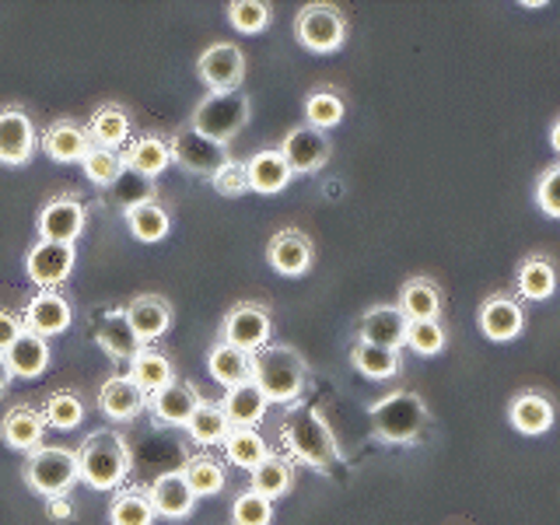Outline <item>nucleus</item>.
<instances>
[{"instance_id":"obj_1","label":"nucleus","mask_w":560,"mask_h":525,"mask_svg":"<svg viewBox=\"0 0 560 525\" xmlns=\"http://www.w3.org/2000/svg\"><path fill=\"white\" fill-rule=\"evenodd\" d=\"M280 442L288 445V459L326 472L332 463H340V448L332 442V431L319 410L312 407H288V417L280 420Z\"/></svg>"},{"instance_id":"obj_2","label":"nucleus","mask_w":560,"mask_h":525,"mask_svg":"<svg viewBox=\"0 0 560 525\" xmlns=\"http://www.w3.org/2000/svg\"><path fill=\"white\" fill-rule=\"evenodd\" d=\"M130 463L127 438L113 428L84 434L78 445V477L92 490H119V483L130 477Z\"/></svg>"},{"instance_id":"obj_3","label":"nucleus","mask_w":560,"mask_h":525,"mask_svg":"<svg viewBox=\"0 0 560 525\" xmlns=\"http://www.w3.org/2000/svg\"><path fill=\"white\" fill-rule=\"evenodd\" d=\"M253 382L277 407H294L308 385V364L288 343H270L253 354Z\"/></svg>"},{"instance_id":"obj_4","label":"nucleus","mask_w":560,"mask_h":525,"mask_svg":"<svg viewBox=\"0 0 560 525\" xmlns=\"http://www.w3.org/2000/svg\"><path fill=\"white\" fill-rule=\"evenodd\" d=\"M372 417V434L382 445H413L428 424V402L410 389H396L385 399H375L368 407Z\"/></svg>"},{"instance_id":"obj_5","label":"nucleus","mask_w":560,"mask_h":525,"mask_svg":"<svg viewBox=\"0 0 560 525\" xmlns=\"http://www.w3.org/2000/svg\"><path fill=\"white\" fill-rule=\"evenodd\" d=\"M249 116H253V102L245 92H207L197 102L186 127L228 148L242 133L245 122H249Z\"/></svg>"},{"instance_id":"obj_6","label":"nucleus","mask_w":560,"mask_h":525,"mask_svg":"<svg viewBox=\"0 0 560 525\" xmlns=\"http://www.w3.org/2000/svg\"><path fill=\"white\" fill-rule=\"evenodd\" d=\"M22 480L32 494H39L46 501L52 498H67L70 487H74L78 477V452L60 448V445H43L32 455H25L22 463Z\"/></svg>"},{"instance_id":"obj_7","label":"nucleus","mask_w":560,"mask_h":525,"mask_svg":"<svg viewBox=\"0 0 560 525\" xmlns=\"http://www.w3.org/2000/svg\"><path fill=\"white\" fill-rule=\"evenodd\" d=\"M294 35L308 52L329 57L347 43V14L337 4H305L294 14Z\"/></svg>"},{"instance_id":"obj_8","label":"nucleus","mask_w":560,"mask_h":525,"mask_svg":"<svg viewBox=\"0 0 560 525\" xmlns=\"http://www.w3.org/2000/svg\"><path fill=\"white\" fill-rule=\"evenodd\" d=\"M270 337H273L270 308L259 305V302H238V305H232L224 312L218 340L245 350V354H259L262 347H270Z\"/></svg>"},{"instance_id":"obj_9","label":"nucleus","mask_w":560,"mask_h":525,"mask_svg":"<svg viewBox=\"0 0 560 525\" xmlns=\"http://www.w3.org/2000/svg\"><path fill=\"white\" fill-rule=\"evenodd\" d=\"M88 224V207L78 192H57L49 197L39 214H35V235L43 242H63V245H74Z\"/></svg>"},{"instance_id":"obj_10","label":"nucleus","mask_w":560,"mask_h":525,"mask_svg":"<svg viewBox=\"0 0 560 525\" xmlns=\"http://www.w3.org/2000/svg\"><path fill=\"white\" fill-rule=\"evenodd\" d=\"M74 262H78V245L35 238L25 253V273L39 291H60L67 284V277L74 273Z\"/></svg>"},{"instance_id":"obj_11","label":"nucleus","mask_w":560,"mask_h":525,"mask_svg":"<svg viewBox=\"0 0 560 525\" xmlns=\"http://www.w3.org/2000/svg\"><path fill=\"white\" fill-rule=\"evenodd\" d=\"M525 323H529V315H525V305L518 302L515 294L508 291H494L487 294L480 308H477V326L480 332L490 340V343H512L525 332Z\"/></svg>"},{"instance_id":"obj_12","label":"nucleus","mask_w":560,"mask_h":525,"mask_svg":"<svg viewBox=\"0 0 560 525\" xmlns=\"http://www.w3.org/2000/svg\"><path fill=\"white\" fill-rule=\"evenodd\" d=\"M35 148H39V133L28 109L22 105H0V165L22 168L32 162Z\"/></svg>"},{"instance_id":"obj_13","label":"nucleus","mask_w":560,"mask_h":525,"mask_svg":"<svg viewBox=\"0 0 560 525\" xmlns=\"http://www.w3.org/2000/svg\"><path fill=\"white\" fill-rule=\"evenodd\" d=\"M197 74L207 92H242L245 81V52L235 43H214L200 52Z\"/></svg>"},{"instance_id":"obj_14","label":"nucleus","mask_w":560,"mask_h":525,"mask_svg":"<svg viewBox=\"0 0 560 525\" xmlns=\"http://www.w3.org/2000/svg\"><path fill=\"white\" fill-rule=\"evenodd\" d=\"M168 148H172V162L179 165L183 172H189V175H207V179L228 162V158H232L224 144H214V140H207L203 133L189 130V127L175 130L168 137Z\"/></svg>"},{"instance_id":"obj_15","label":"nucleus","mask_w":560,"mask_h":525,"mask_svg":"<svg viewBox=\"0 0 560 525\" xmlns=\"http://www.w3.org/2000/svg\"><path fill=\"white\" fill-rule=\"evenodd\" d=\"M203 396L197 393V385L186 378H172L165 389L151 393L148 399V413L158 428H186L192 413L200 410Z\"/></svg>"},{"instance_id":"obj_16","label":"nucleus","mask_w":560,"mask_h":525,"mask_svg":"<svg viewBox=\"0 0 560 525\" xmlns=\"http://www.w3.org/2000/svg\"><path fill=\"white\" fill-rule=\"evenodd\" d=\"M92 148L95 144L88 137V127H81L78 119H57L39 133V151L57 165H84Z\"/></svg>"},{"instance_id":"obj_17","label":"nucleus","mask_w":560,"mask_h":525,"mask_svg":"<svg viewBox=\"0 0 560 525\" xmlns=\"http://www.w3.org/2000/svg\"><path fill=\"white\" fill-rule=\"evenodd\" d=\"M280 154L288 158V165L294 175H312L326 168L329 154H332V144H329V133L323 130H312V127H291L280 140Z\"/></svg>"},{"instance_id":"obj_18","label":"nucleus","mask_w":560,"mask_h":525,"mask_svg":"<svg viewBox=\"0 0 560 525\" xmlns=\"http://www.w3.org/2000/svg\"><path fill=\"white\" fill-rule=\"evenodd\" d=\"M22 323L28 332H35V337H63V332L70 329V323H74V308H70V302L60 294V291H39L28 298V305L22 312Z\"/></svg>"},{"instance_id":"obj_19","label":"nucleus","mask_w":560,"mask_h":525,"mask_svg":"<svg viewBox=\"0 0 560 525\" xmlns=\"http://www.w3.org/2000/svg\"><path fill=\"white\" fill-rule=\"evenodd\" d=\"M148 393L140 389V385L130 378V375H113V378H105L102 385H98V396H95V402H98V410L109 417V420H116V424H130V420H137L140 413L148 410Z\"/></svg>"},{"instance_id":"obj_20","label":"nucleus","mask_w":560,"mask_h":525,"mask_svg":"<svg viewBox=\"0 0 560 525\" xmlns=\"http://www.w3.org/2000/svg\"><path fill=\"white\" fill-rule=\"evenodd\" d=\"M407 329H410V319L399 312V305H372L358 319V340L372 347L402 350L407 347Z\"/></svg>"},{"instance_id":"obj_21","label":"nucleus","mask_w":560,"mask_h":525,"mask_svg":"<svg viewBox=\"0 0 560 525\" xmlns=\"http://www.w3.org/2000/svg\"><path fill=\"white\" fill-rule=\"evenodd\" d=\"M553 420H557V407L542 389H522L508 402V424L525 438L547 434L553 428Z\"/></svg>"},{"instance_id":"obj_22","label":"nucleus","mask_w":560,"mask_h":525,"mask_svg":"<svg viewBox=\"0 0 560 525\" xmlns=\"http://www.w3.org/2000/svg\"><path fill=\"white\" fill-rule=\"evenodd\" d=\"M312 259H315V245L298 228H280L267 245V262L280 277H305L312 270Z\"/></svg>"},{"instance_id":"obj_23","label":"nucleus","mask_w":560,"mask_h":525,"mask_svg":"<svg viewBox=\"0 0 560 525\" xmlns=\"http://www.w3.org/2000/svg\"><path fill=\"white\" fill-rule=\"evenodd\" d=\"M122 315H127V323L133 326L137 340L144 343V347H154L172 329V305L165 302L162 294H137V298H130V302L122 305Z\"/></svg>"},{"instance_id":"obj_24","label":"nucleus","mask_w":560,"mask_h":525,"mask_svg":"<svg viewBox=\"0 0 560 525\" xmlns=\"http://www.w3.org/2000/svg\"><path fill=\"white\" fill-rule=\"evenodd\" d=\"M151 494V504H154V515L158 518H168V522H186L192 515V508H197V494H192V487L186 483L183 469H168L162 477H154V483L148 487Z\"/></svg>"},{"instance_id":"obj_25","label":"nucleus","mask_w":560,"mask_h":525,"mask_svg":"<svg viewBox=\"0 0 560 525\" xmlns=\"http://www.w3.org/2000/svg\"><path fill=\"white\" fill-rule=\"evenodd\" d=\"M0 438H4V445L11 452L32 455L35 448H43L46 420L35 407H28V402H18V407H11L4 413V420H0Z\"/></svg>"},{"instance_id":"obj_26","label":"nucleus","mask_w":560,"mask_h":525,"mask_svg":"<svg viewBox=\"0 0 560 525\" xmlns=\"http://www.w3.org/2000/svg\"><path fill=\"white\" fill-rule=\"evenodd\" d=\"M245 175H249V192L259 197H277L284 192L294 179V172L288 165V158L280 154V148H262L245 162Z\"/></svg>"},{"instance_id":"obj_27","label":"nucleus","mask_w":560,"mask_h":525,"mask_svg":"<svg viewBox=\"0 0 560 525\" xmlns=\"http://www.w3.org/2000/svg\"><path fill=\"white\" fill-rule=\"evenodd\" d=\"M95 343L105 350V358H109L113 364H127L140 354V343L137 340V332L133 326L127 323V315H122V308H113V312H105L98 326H95Z\"/></svg>"},{"instance_id":"obj_28","label":"nucleus","mask_w":560,"mask_h":525,"mask_svg":"<svg viewBox=\"0 0 560 525\" xmlns=\"http://www.w3.org/2000/svg\"><path fill=\"white\" fill-rule=\"evenodd\" d=\"M221 410H224L232 428H259L262 417H267V410H270V399L262 396V389L253 378H245V382L232 385V389H224Z\"/></svg>"},{"instance_id":"obj_29","label":"nucleus","mask_w":560,"mask_h":525,"mask_svg":"<svg viewBox=\"0 0 560 525\" xmlns=\"http://www.w3.org/2000/svg\"><path fill=\"white\" fill-rule=\"evenodd\" d=\"M557 291V267L547 253L522 256L515 270V298L518 302H547Z\"/></svg>"},{"instance_id":"obj_30","label":"nucleus","mask_w":560,"mask_h":525,"mask_svg":"<svg viewBox=\"0 0 560 525\" xmlns=\"http://www.w3.org/2000/svg\"><path fill=\"white\" fill-rule=\"evenodd\" d=\"M399 312L407 315L410 323L420 319H442L445 312V291L434 284L431 277H410L407 284L399 288Z\"/></svg>"},{"instance_id":"obj_31","label":"nucleus","mask_w":560,"mask_h":525,"mask_svg":"<svg viewBox=\"0 0 560 525\" xmlns=\"http://www.w3.org/2000/svg\"><path fill=\"white\" fill-rule=\"evenodd\" d=\"M133 127H130V113L122 109V105L116 102H105L98 105V109L92 113V119H88V137H92L95 148H109V151H122L130 144Z\"/></svg>"},{"instance_id":"obj_32","label":"nucleus","mask_w":560,"mask_h":525,"mask_svg":"<svg viewBox=\"0 0 560 525\" xmlns=\"http://www.w3.org/2000/svg\"><path fill=\"white\" fill-rule=\"evenodd\" d=\"M122 162L127 168L148 175V179H158L168 165H172V148H168V137L162 133H140L133 137L127 148H122Z\"/></svg>"},{"instance_id":"obj_33","label":"nucleus","mask_w":560,"mask_h":525,"mask_svg":"<svg viewBox=\"0 0 560 525\" xmlns=\"http://www.w3.org/2000/svg\"><path fill=\"white\" fill-rule=\"evenodd\" d=\"M4 361L11 368L14 378H39L49 361H52V350H49V340L35 337V332H22L8 350H4Z\"/></svg>"},{"instance_id":"obj_34","label":"nucleus","mask_w":560,"mask_h":525,"mask_svg":"<svg viewBox=\"0 0 560 525\" xmlns=\"http://www.w3.org/2000/svg\"><path fill=\"white\" fill-rule=\"evenodd\" d=\"M207 375L224 389H232V385L253 378V354H245V350L224 340H214L207 350Z\"/></svg>"},{"instance_id":"obj_35","label":"nucleus","mask_w":560,"mask_h":525,"mask_svg":"<svg viewBox=\"0 0 560 525\" xmlns=\"http://www.w3.org/2000/svg\"><path fill=\"white\" fill-rule=\"evenodd\" d=\"M302 113H305V127L329 133L332 127H340L343 116H347V102H343V92H340V88H332V84H319V88H312V92L305 95Z\"/></svg>"},{"instance_id":"obj_36","label":"nucleus","mask_w":560,"mask_h":525,"mask_svg":"<svg viewBox=\"0 0 560 525\" xmlns=\"http://www.w3.org/2000/svg\"><path fill=\"white\" fill-rule=\"evenodd\" d=\"M350 364H354L358 375L372 378V382H389L402 372L399 350L372 347V343H361V340H354V347H350Z\"/></svg>"},{"instance_id":"obj_37","label":"nucleus","mask_w":560,"mask_h":525,"mask_svg":"<svg viewBox=\"0 0 560 525\" xmlns=\"http://www.w3.org/2000/svg\"><path fill=\"white\" fill-rule=\"evenodd\" d=\"M291 487H294V463L288 459V455L270 452L267 459L249 472V490H256V494H262L267 501L284 498Z\"/></svg>"},{"instance_id":"obj_38","label":"nucleus","mask_w":560,"mask_h":525,"mask_svg":"<svg viewBox=\"0 0 560 525\" xmlns=\"http://www.w3.org/2000/svg\"><path fill=\"white\" fill-rule=\"evenodd\" d=\"M127 375L151 396V393H158V389H165V385L175 378V364L168 361L165 350H158V347H140V354L130 361Z\"/></svg>"},{"instance_id":"obj_39","label":"nucleus","mask_w":560,"mask_h":525,"mask_svg":"<svg viewBox=\"0 0 560 525\" xmlns=\"http://www.w3.org/2000/svg\"><path fill=\"white\" fill-rule=\"evenodd\" d=\"M186 434H189V442L200 445V448L224 445L228 434H232V424H228V417L221 410V399L218 402L214 399H203L200 410L192 413V420L186 424Z\"/></svg>"},{"instance_id":"obj_40","label":"nucleus","mask_w":560,"mask_h":525,"mask_svg":"<svg viewBox=\"0 0 560 525\" xmlns=\"http://www.w3.org/2000/svg\"><path fill=\"white\" fill-rule=\"evenodd\" d=\"M122 221H127V232L137 242H148V245L168 238V232H172V214L162 200H151V203H140V207L127 210Z\"/></svg>"},{"instance_id":"obj_41","label":"nucleus","mask_w":560,"mask_h":525,"mask_svg":"<svg viewBox=\"0 0 560 525\" xmlns=\"http://www.w3.org/2000/svg\"><path fill=\"white\" fill-rule=\"evenodd\" d=\"M43 420H46V428H57V431H74L84 424V396L78 389H52L46 399H43V407H39Z\"/></svg>"},{"instance_id":"obj_42","label":"nucleus","mask_w":560,"mask_h":525,"mask_svg":"<svg viewBox=\"0 0 560 525\" xmlns=\"http://www.w3.org/2000/svg\"><path fill=\"white\" fill-rule=\"evenodd\" d=\"M154 504L144 487H122L109 501V525H154Z\"/></svg>"},{"instance_id":"obj_43","label":"nucleus","mask_w":560,"mask_h":525,"mask_svg":"<svg viewBox=\"0 0 560 525\" xmlns=\"http://www.w3.org/2000/svg\"><path fill=\"white\" fill-rule=\"evenodd\" d=\"M221 448H224V459L245 472H253L270 455V445L262 442V434L256 428H232V434H228V442Z\"/></svg>"},{"instance_id":"obj_44","label":"nucleus","mask_w":560,"mask_h":525,"mask_svg":"<svg viewBox=\"0 0 560 525\" xmlns=\"http://www.w3.org/2000/svg\"><path fill=\"white\" fill-rule=\"evenodd\" d=\"M183 477H186V483L192 487V494H197V498H218L224 490V483H228L224 466L207 452L189 455L186 466H183Z\"/></svg>"},{"instance_id":"obj_45","label":"nucleus","mask_w":560,"mask_h":525,"mask_svg":"<svg viewBox=\"0 0 560 525\" xmlns=\"http://www.w3.org/2000/svg\"><path fill=\"white\" fill-rule=\"evenodd\" d=\"M109 200L122 210V214H127V210H133L140 203L158 200V186H154V179H148V175H140L133 168H122V175L109 189Z\"/></svg>"},{"instance_id":"obj_46","label":"nucleus","mask_w":560,"mask_h":525,"mask_svg":"<svg viewBox=\"0 0 560 525\" xmlns=\"http://www.w3.org/2000/svg\"><path fill=\"white\" fill-rule=\"evenodd\" d=\"M84 175L88 183L98 186V189H113V183L122 175L127 162H122V151H109V148H92V154L84 158Z\"/></svg>"},{"instance_id":"obj_47","label":"nucleus","mask_w":560,"mask_h":525,"mask_svg":"<svg viewBox=\"0 0 560 525\" xmlns=\"http://www.w3.org/2000/svg\"><path fill=\"white\" fill-rule=\"evenodd\" d=\"M228 22L238 35H259L273 22V8L262 0H235V4H228Z\"/></svg>"},{"instance_id":"obj_48","label":"nucleus","mask_w":560,"mask_h":525,"mask_svg":"<svg viewBox=\"0 0 560 525\" xmlns=\"http://www.w3.org/2000/svg\"><path fill=\"white\" fill-rule=\"evenodd\" d=\"M445 343H448V332H445L442 319H420V323H410V329H407V347L420 358L442 354Z\"/></svg>"},{"instance_id":"obj_49","label":"nucleus","mask_w":560,"mask_h":525,"mask_svg":"<svg viewBox=\"0 0 560 525\" xmlns=\"http://www.w3.org/2000/svg\"><path fill=\"white\" fill-rule=\"evenodd\" d=\"M273 522V501H267L256 490H242L232 501V525H270Z\"/></svg>"},{"instance_id":"obj_50","label":"nucleus","mask_w":560,"mask_h":525,"mask_svg":"<svg viewBox=\"0 0 560 525\" xmlns=\"http://www.w3.org/2000/svg\"><path fill=\"white\" fill-rule=\"evenodd\" d=\"M210 186H214L218 197H228V200H238L249 192V175H245V162L238 158H228V162L210 175Z\"/></svg>"},{"instance_id":"obj_51","label":"nucleus","mask_w":560,"mask_h":525,"mask_svg":"<svg viewBox=\"0 0 560 525\" xmlns=\"http://www.w3.org/2000/svg\"><path fill=\"white\" fill-rule=\"evenodd\" d=\"M533 197H536V207L542 210V214L560 221V162H553V165H547L539 172Z\"/></svg>"},{"instance_id":"obj_52","label":"nucleus","mask_w":560,"mask_h":525,"mask_svg":"<svg viewBox=\"0 0 560 525\" xmlns=\"http://www.w3.org/2000/svg\"><path fill=\"white\" fill-rule=\"evenodd\" d=\"M25 332V323H22V315H14L11 308H0V354L22 337Z\"/></svg>"},{"instance_id":"obj_53","label":"nucleus","mask_w":560,"mask_h":525,"mask_svg":"<svg viewBox=\"0 0 560 525\" xmlns=\"http://www.w3.org/2000/svg\"><path fill=\"white\" fill-rule=\"evenodd\" d=\"M11 382H14V375H11V368H8L4 354H0V396H4V393L11 389Z\"/></svg>"},{"instance_id":"obj_54","label":"nucleus","mask_w":560,"mask_h":525,"mask_svg":"<svg viewBox=\"0 0 560 525\" xmlns=\"http://www.w3.org/2000/svg\"><path fill=\"white\" fill-rule=\"evenodd\" d=\"M550 148L557 151V162H560V116L550 122Z\"/></svg>"}]
</instances>
